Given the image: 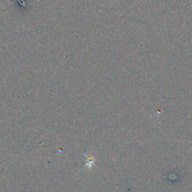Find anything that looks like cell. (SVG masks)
<instances>
[{"mask_svg":"<svg viewBox=\"0 0 192 192\" xmlns=\"http://www.w3.org/2000/svg\"><path fill=\"white\" fill-rule=\"evenodd\" d=\"M86 164L85 167H86L87 169H91L92 167L94 166L95 165V162H96V158L93 156L92 155L89 154V155H86Z\"/></svg>","mask_w":192,"mask_h":192,"instance_id":"obj_1","label":"cell"}]
</instances>
